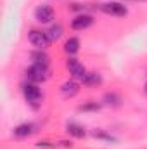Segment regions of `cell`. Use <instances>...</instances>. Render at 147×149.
Here are the masks:
<instances>
[{
	"mask_svg": "<svg viewBox=\"0 0 147 149\" xmlns=\"http://www.w3.org/2000/svg\"><path fill=\"white\" fill-rule=\"evenodd\" d=\"M26 76H28V80L30 81H45L47 80V76H49V70H47V66H40V64H33V66H30L28 68V71H26Z\"/></svg>",
	"mask_w": 147,
	"mask_h": 149,
	"instance_id": "cell-2",
	"label": "cell"
},
{
	"mask_svg": "<svg viewBox=\"0 0 147 149\" xmlns=\"http://www.w3.org/2000/svg\"><path fill=\"white\" fill-rule=\"evenodd\" d=\"M68 70H69V73L73 74V78H76V80H83L85 74H87L83 64L80 61H76V59H69L68 61Z\"/></svg>",
	"mask_w": 147,
	"mask_h": 149,
	"instance_id": "cell-7",
	"label": "cell"
},
{
	"mask_svg": "<svg viewBox=\"0 0 147 149\" xmlns=\"http://www.w3.org/2000/svg\"><path fill=\"white\" fill-rule=\"evenodd\" d=\"M23 94H24L26 101L30 104H33V106H38V102L42 101V92H40V88L35 83H26L23 87Z\"/></svg>",
	"mask_w": 147,
	"mask_h": 149,
	"instance_id": "cell-3",
	"label": "cell"
},
{
	"mask_svg": "<svg viewBox=\"0 0 147 149\" xmlns=\"http://www.w3.org/2000/svg\"><path fill=\"white\" fill-rule=\"evenodd\" d=\"M101 109V104L97 102H87L83 106H80V111H99Z\"/></svg>",
	"mask_w": 147,
	"mask_h": 149,
	"instance_id": "cell-16",
	"label": "cell"
},
{
	"mask_svg": "<svg viewBox=\"0 0 147 149\" xmlns=\"http://www.w3.org/2000/svg\"><path fill=\"white\" fill-rule=\"evenodd\" d=\"M28 40H30V43L33 47H37L38 50H45L49 47V43H50V40L45 35V31H38V30H31L28 33Z\"/></svg>",
	"mask_w": 147,
	"mask_h": 149,
	"instance_id": "cell-1",
	"label": "cell"
},
{
	"mask_svg": "<svg viewBox=\"0 0 147 149\" xmlns=\"http://www.w3.org/2000/svg\"><path fill=\"white\" fill-rule=\"evenodd\" d=\"M92 24H94V17L88 16V14H80L71 21V28L73 30H85V28H88Z\"/></svg>",
	"mask_w": 147,
	"mask_h": 149,
	"instance_id": "cell-6",
	"label": "cell"
},
{
	"mask_svg": "<svg viewBox=\"0 0 147 149\" xmlns=\"http://www.w3.org/2000/svg\"><path fill=\"white\" fill-rule=\"evenodd\" d=\"M94 137H97V139H104V141H109V142H114V141H116L112 135H107V134H104V132H101V130H95V132H94Z\"/></svg>",
	"mask_w": 147,
	"mask_h": 149,
	"instance_id": "cell-17",
	"label": "cell"
},
{
	"mask_svg": "<svg viewBox=\"0 0 147 149\" xmlns=\"http://www.w3.org/2000/svg\"><path fill=\"white\" fill-rule=\"evenodd\" d=\"M101 10H104L106 14H111V16H126V7L118 3V2H106L101 5Z\"/></svg>",
	"mask_w": 147,
	"mask_h": 149,
	"instance_id": "cell-4",
	"label": "cell"
},
{
	"mask_svg": "<svg viewBox=\"0 0 147 149\" xmlns=\"http://www.w3.org/2000/svg\"><path fill=\"white\" fill-rule=\"evenodd\" d=\"M104 101H106V104H109V106H119V102H121L116 94H106V95H104Z\"/></svg>",
	"mask_w": 147,
	"mask_h": 149,
	"instance_id": "cell-15",
	"label": "cell"
},
{
	"mask_svg": "<svg viewBox=\"0 0 147 149\" xmlns=\"http://www.w3.org/2000/svg\"><path fill=\"white\" fill-rule=\"evenodd\" d=\"M64 50H66L68 54H71V56L76 54V52L80 50V40H78V38H74V37L69 38V40L66 42V45H64Z\"/></svg>",
	"mask_w": 147,
	"mask_h": 149,
	"instance_id": "cell-13",
	"label": "cell"
},
{
	"mask_svg": "<svg viewBox=\"0 0 147 149\" xmlns=\"http://www.w3.org/2000/svg\"><path fill=\"white\" fill-rule=\"evenodd\" d=\"M81 81H83V85H99L102 81V78L99 73H87Z\"/></svg>",
	"mask_w": 147,
	"mask_h": 149,
	"instance_id": "cell-14",
	"label": "cell"
},
{
	"mask_svg": "<svg viewBox=\"0 0 147 149\" xmlns=\"http://www.w3.org/2000/svg\"><path fill=\"white\" fill-rule=\"evenodd\" d=\"M45 35H47V38H49L50 42H55V40H59V38L62 37V26H61V24H52V26L45 31Z\"/></svg>",
	"mask_w": 147,
	"mask_h": 149,
	"instance_id": "cell-11",
	"label": "cell"
},
{
	"mask_svg": "<svg viewBox=\"0 0 147 149\" xmlns=\"http://www.w3.org/2000/svg\"><path fill=\"white\" fill-rule=\"evenodd\" d=\"M37 148L38 149H55L57 144H52V142H45V141H43V142H38Z\"/></svg>",
	"mask_w": 147,
	"mask_h": 149,
	"instance_id": "cell-18",
	"label": "cell"
},
{
	"mask_svg": "<svg viewBox=\"0 0 147 149\" xmlns=\"http://www.w3.org/2000/svg\"><path fill=\"white\" fill-rule=\"evenodd\" d=\"M146 92H147V85H146Z\"/></svg>",
	"mask_w": 147,
	"mask_h": 149,
	"instance_id": "cell-19",
	"label": "cell"
},
{
	"mask_svg": "<svg viewBox=\"0 0 147 149\" xmlns=\"http://www.w3.org/2000/svg\"><path fill=\"white\" fill-rule=\"evenodd\" d=\"M31 61H33V64H40V66H47L49 68V61H50V57L43 52V50H35V52H31Z\"/></svg>",
	"mask_w": 147,
	"mask_h": 149,
	"instance_id": "cell-10",
	"label": "cell"
},
{
	"mask_svg": "<svg viewBox=\"0 0 147 149\" xmlns=\"http://www.w3.org/2000/svg\"><path fill=\"white\" fill-rule=\"evenodd\" d=\"M78 90H80V87H78V83H76L74 80L64 81L62 87H61V92H62V95H66V97H73V95H76Z\"/></svg>",
	"mask_w": 147,
	"mask_h": 149,
	"instance_id": "cell-8",
	"label": "cell"
},
{
	"mask_svg": "<svg viewBox=\"0 0 147 149\" xmlns=\"http://www.w3.org/2000/svg\"><path fill=\"white\" fill-rule=\"evenodd\" d=\"M33 132H35V125L33 123H23V125L14 128V135L16 137H30Z\"/></svg>",
	"mask_w": 147,
	"mask_h": 149,
	"instance_id": "cell-9",
	"label": "cell"
},
{
	"mask_svg": "<svg viewBox=\"0 0 147 149\" xmlns=\"http://www.w3.org/2000/svg\"><path fill=\"white\" fill-rule=\"evenodd\" d=\"M35 17L38 23H50L54 19V9L50 5H40L35 10Z\"/></svg>",
	"mask_w": 147,
	"mask_h": 149,
	"instance_id": "cell-5",
	"label": "cell"
},
{
	"mask_svg": "<svg viewBox=\"0 0 147 149\" xmlns=\"http://www.w3.org/2000/svg\"><path fill=\"white\" fill-rule=\"evenodd\" d=\"M66 128H68V134L69 135H73L76 139H81V137H85V128L81 127V125H78V123H68L66 125Z\"/></svg>",
	"mask_w": 147,
	"mask_h": 149,
	"instance_id": "cell-12",
	"label": "cell"
}]
</instances>
